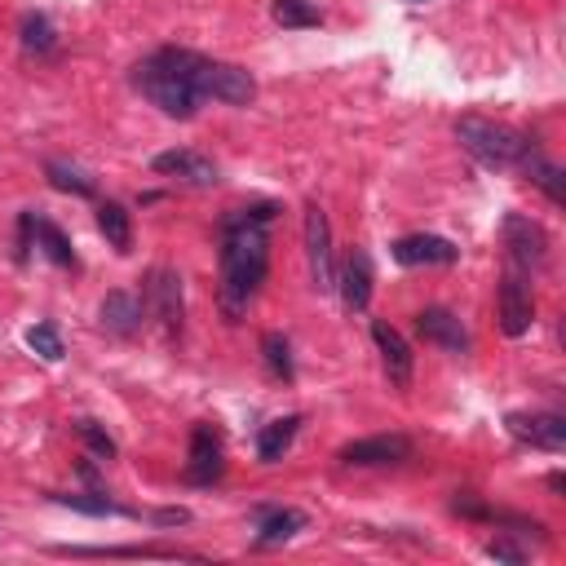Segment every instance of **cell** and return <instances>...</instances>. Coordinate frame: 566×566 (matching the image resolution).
<instances>
[{
	"label": "cell",
	"mask_w": 566,
	"mask_h": 566,
	"mask_svg": "<svg viewBox=\"0 0 566 566\" xmlns=\"http://www.w3.org/2000/svg\"><path fill=\"white\" fill-rule=\"evenodd\" d=\"M279 217V203H248L230 208L217 226V256H221V314L239 323L248 305L256 301L265 274H270V221Z\"/></svg>",
	"instance_id": "cell-1"
},
{
	"label": "cell",
	"mask_w": 566,
	"mask_h": 566,
	"mask_svg": "<svg viewBox=\"0 0 566 566\" xmlns=\"http://www.w3.org/2000/svg\"><path fill=\"white\" fill-rule=\"evenodd\" d=\"M133 88L150 102V106H159L164 115H172V119H190L195 111H199V93H195V84L186 80V66H181V49H172V44H164V49H155L150 57H142L137 66H133Z\"/></svg>",
	"instance_id": "cell-2"
},
{
	"label": "cell",
	"mask_w": 566,
	"mask_h": 566,
	"mask_svg": "<svg viewBox=\"0 0 566 566\" xmlns=\"http://www.w3.org/2000/svg\"><path fill=\"white\" fill-rule=\"evenodd\" d=\"M455 142H460L482 168L509 172V168H517V159H522V150H526L531 137H522V133H513L509 124H495V119H486V115H460V119H455Z\"/></svg>",
	"instance_id": "cell-3"
},
{
	"label": "cell",
	"mask_w": 566,
	"mask_h": 566,
	"mask_svg": "<svg viewBox=\"0 0 566 566\" xmlns=\"http://www.w3.org/2000/svg\"><path fill=\"white\" fill-rule=\"evenodd\" d=\"M181 66H186V80L195 84L199 97H212V102H226V106H248L256 97V80L234 62L181 49Z\"/></svg>",
	"instance_id": "cell-4"
},
{
	"label": "cell",
	"mask_w": 566,
	"mask_h": 566,
	"mask_svg": "<svg viewBox=\"0 0 566 566\" xmlns=\"http://www.w3.org/2000/svg\"><path fill=\"white\" fill-rule=\"evenodd\" d=\"M500 234H504V248H509L513 270H522V274L544 270V261H548V234H544L539 221H531L522 212H504Z\"/></svg>",
	"instance_id": "cell-5"
},
{
	"label": "cell",
	"mask_w": 566,
	"mask_h": 566,
	"mask_svg": "<svg viewBox=\"0 0 566 566\" xmlns=\"http://www.w3.org/2000/svg\"><path fill=\"white\" fill-rule=\"evenodd\" d=\"M142 305L159 318V327L168 336L181 332V318H186V301H181V274L168 270V265H155L146 274V287H142Z\"/></svg>",
	"instance_id": "cell-6"
},
{
	"label": "cell",
	"mask_w": 566,
	"mask_h": 566,
	"mask_svg": "<svg viewBox=\"0 0 566 566\" xmlns=\"http://www.w3.org/2000/svg\"><path fill=\"white\" fill-rule=\"evenodd\" d=\"M305 261H310V283L314 292L336 287V265H332V226L318 203L305 208Z\"/></svg>",
	"instance_id": "cell-7"
},
{
	"label": "cell",
	"mask_w": 566,
	"mask_h": 566,
	"mask_svg": "<svg viewBox=\"0 0 566 566\" xmlns=\"http://www.w3.org/2000/svg\"><path fill=\"white\" fill-rule=\"evenodd\" d=\"M226 473V447H221V429L199 420L190 429V451H186V482L195 486H212Z\"/></svg>",
	"instance_id": "cell-8"
},
{
	"label": "cell",
	"mask_w": 566,
	"mask_h": 566,
	"mask_svg": "<svg viewBox=\"0 0 566 566\" xmlns=\"http://www.w3.org/2000/svg\"><path fill=\"white\" fill-rule=\"evenodd\" d=\"M504 429L535 451H562L566 447V420L557 411H509Z\"/></svg>",
	"instance_id": "cell-9"
},
{
	"label": "cell",
	"mask_w": 566,
	"mask_h": 566,
	"mask_svg": "<svg viewBox=\"0 0 566 566\" xmlns=\"http://www.w3.org/2000/svg\"><path fill=\"white\" fill-rule=\"evenodd\" d=\"M402 460H411L407 433H376V438H358L340 447V464H354V469H380V464H402Z\"/></svg>",
	"instance_id": "cell-10"
},
{
	"label": "cell",
	"mask_w": 566,
	"mask_h": 566,
	"mask_svg": "<svg viewBox=\"0 0 566 566\" xmlns=\"http://www.w3.org/2000/svg\"><path fill=\"white\" fill-rule=\"evenodd\" d=\"M416 332H420V340H429V345H438V349H447V354H469V349H473V336H469V327L460 323V314H451V310H442V305H424V310L416 314Z\"/></svg>",
	"instance_id": "cell-11"
},
{
	"label": "cell",
	"mask_w": 566,
	"mask_h": 566,
	"mask_svg": "<svg viewBox=\"0 0 566 566\" xmlns=\"http://www.w3.org/2000/svg\"><path fill=\"white\" fill-rule=\"evenodd\" d=\"M531 323H535V301H531L526 274L509 270L500 279V332L504 336H522V332H531Z\"/></svg>",
	"instance_id": "cell-12"
},
{
	"label": "cell",
	"mask_w": 566,
	"mask_h": 566,
	"mask_svg": "<svg viewBox=\"0 0 566 566\" xmlns=\"http://www.w3.org/2000/svg\"><path fill=\"white\" fill-rule=\"evenodd\" d=\"M371 340H376V349H380L385 376H389L398 389H407V385H411V367H416V354H411V345L402 340V332H398L389 318H371Z\"/></svg>",
	"instance_id": "cell-13"
},
{
	"label": "cell",
	"mask_w": 566,
	"mask_h": 566,
	"mask_svg": "<svg viewBox=\"0 0 566 566\" xmlns=\"http://www.w3.org/2000/svg\"><path fill=\"white\" fill-rule=\"evenodd\" d=\"M150 168H155L159 177H177V181H190V186H217V177H221L212 159H203L199 150H186V146L159 150V155L150 159Z\"/></svg>",
	"instance_id": "cell-14"
},
{
	"label": "cell",
	"mask_w": 566,
	"mask_h": 566,
	"mask_svg": "<svg viewBox=\"0 0 566 566\" xmlns=\"http://www.w3.org/2000/svg\"><path fill=\"white\" fill-rule=\"evenodd\" d=\"M389 252L407 270H416V265H451L460 256V248L451 239H442V234H402Z\"/></svg>",
	"instance_id": "cell-15"
},
{
	"label": "cell",
	"mask_w": 566,
	"mask_h": 566,
	"mask_svg": "<svg viewBox=\"0 0 566 566\" xmlns=\"http://www.w3.org/2000/svg\"><path fill=\"white\" fill-rule=\"evenodd\" d=\"M336 292H340V305L349 314H363L367 301H371V256L363 248H354L336 274Z\"/></svg>",
	"instance_id": "cell-16"
},
{
	"label": "cell",
	"mask_w": 566,
	"mask_h": 566,
	"mask_svg": "<svg viewBox=\"0 0 566 566\" xmlns=\"http://www.w3.org/2000/svg\"><path fill=\"white\" fill-rule=\"evenodd\" d=\"M252 522H256V548H274V544H287L296 531H305V513L301 509H283V504H256L252 509Z\"/></svg>",
	"instance_id": "cell-17"
},
{
	"label": "cell",
	"mask_w": 566,
	"mask_h": 566,
	"mask_svg": "<svg viewBox=\"0 0 566 566\" xmlns=\"http://www.w3.org/2000/svg\"><path fill=\"white\" fill-rule=\"evenodd\" d=\"M102 327L111 332V336H133L137 327H142V314H146V305H142V296H133V292H124V287H115V292H106L102 296Z\"/></svg>",
	"instance_id": "cell-18"
},
{
	"label": "cell",
	"mask_w": 566,
	"mask_h": 566,
	"mask_svg": "<svg viewBox=\"0 0 566 566\" xmlns=\"http://www.w3.org/2000/svg\"><path fill=\"white\" fill-rule=\"evenodd\" d=\"M53 553H62V557H186V562L199 557V553L159 548V544H106V548H93V544H57Z\"/></svg>",
	"instance_id": "cell-19"
},
{
	"label": "cell",
	"mask_w": 566,
	"mask_h": 566,
	"mask_svg": "<svg viewBox=\"0 0 566 566\" xmlns=\"http://www.w3.org/2000/svg\"><path fill=\"white\" fill-rule=\"evenodd\" d=\"M517 172H526L553 203L566 199V190H562V168L539 150V142H526V150H522V159H517Z\"/></svg>",
	"instance_id": "cell-20"
},
{
	"label": "cell",
	"mask_w": 566,
	"mask_h": 566,
	"mask_svg": "<svg viewBox=\"0 0 566 566\" xmlns=\"http://www.w3.org/2000/svg\"><path fill=\"white\" fill-rule=\"evenodd\" d=\"M296 433H301V416H279V420L261 424V433H256V460H265V464L283 460V451L296 442Z\"/></svg>",
	"instance_id": "cell-21"
},
{
	"label": "cell",
	"mask_w": 566,
	"mask_h": 566,
	"mask_svg": "<svg viewBox=\"0 0 566 566\" xmlns=\"http://www.w3.org/2000/svg\"><path fill=\"white\" fill-rule=\"evenodd\" d=\"M97 230L106 234V243H111L115 252H128V248H133V212H128L119 199L97 203Z\"/></svg>",
	"instance_id": "cell-22"
},
{
	"label": "cell",
	"mask_w": 566,
	"mask_h": 566,
	"mask_svg": "<svg viewBox=\"0 0 566 566\" xmlns=\"http://www.w3.org/2000/svg\"><path fill=\"white\" fill-rule=\"evenodd\" d=\"M35 248L53 261V265H62V270H80V256H75V248H71V239L49 221V217H35Z\"/></svg>",
	"instance_id": "cell-23"
},
{
	"label": "cell",
	"mask_w": 566,
	"mask_h": 566,
	"mask_svg": "<svg viewBox=\"0 0 566 566\" xmlns=\"http://www.w3.org/2000/svg\"><path fill=\"white\" fill-rule=\"evenodd\" d=\"M44 177H49V186H57V190H66V195H80V199H88L97 186H93V177L80 168V164H71V159H49L44 164Z\"/></svg>",
	"instance_id": "cell-24"
},
{
	"label": "cell",
	"mask_w": 566,
	"mask_h": 566,
	"mask_svg": "<svg viewBox=\"0 0 566 566\" xmlns=\"http://www.w3.org/2000/svg\"><path fill=\"white\" fill-rule=\"evenodd\" d=\"M270 18L279 27H287V31H301V27H318L323 22V13H318L314 0H274L270 4Z\"/></svg>",
	"instance_id": "cell-25"
},
{
	"label": "cell",
	"mask_w": 566,
	"mask_h": 566,
	"mask_svg": "<svg viewBox=\"0 0 566 566\" xmlns=\"http://www.w3.org/2000/svg\"><path fill=\"white\" fill-rule=\"evenodd\" d=\"M261 358H265V367H270L279 380H292V376H296V367H292V345H287L283 332H265V336H261Z\"/></svg>",
	"instance_id": "cell-26"
},
{
	"label": "cell",
	"mask_w": 566,
	"mask_h": 566,
	"mask_svg": "<svg viewBox=\"0 0 566 566\" xmlns=\"http://www.w3.org/2000/svg\"><path fill=\"white\" fill-rule=\"evenodd\" d=\"M22 49L27 53H53L57 49V31L44 13H27L22 18Z\"/></svg>",
	"instance_id": "cell-27"
},
{
	"label": "cell",
	"mask_w": 566,
	"mask_h": 566,
	"mask_svg": "<svg viewBox=\"0 0 566 566\" xmlns=\"http://www.w3.org/2000/svg\"><path fill=\"white\" fill-rule=\"evenodd\" d=\"M27 349H35L44 363H57L66 349H62V336H57V327L53 323H35L31 332H27Z\"/></svg>",
	"instance_id": "cell-28"
},
{
	"label": "cell",
	"mask_w": 566,
	"mask_h": 566,
	"mask_svg": "<svg viewBox=\"0 0 566 566\" xmlns=\"http://www.w3.org/2000/svg\"><path fill=\"white\" fill-rule=\"evenodd\" d=\"M75 433L84 438V447L93 451V460H115V451H119V447H115V438H111L97 420H75Z\"/></svg>",
	"instance_id": "cell-29"
},
{
	"label": "cell",
	"mask_w": 566,
	"mask_h": 566,
	"mask_svg": "<svg viewBox=\"0 0 566 566\" xmlns=\"http://www.w3.org/2000/svg\"><path fill=\"white\" fill-rule=\"evenodd\" d=\"M486 557H495V562H509V566H522L531 553L513 539V531H504V535H495V539H486Z\"/></svg>",
	"instance_id": "cell-30"
},
{
	"label": "cell",
	"mask_w": 566,
	"mask_h": 566,
	"mask_svg": "<svg viewBox=\"0 0 566 566\" xmlns=\"http://www.w3.org/2000/svg\"><path fill=\"white\" fill-rule=\"evenodd\" d=\"M150 522H159V526H181V522H190V513L186 509H155V513H146Z\"/></svg>",
	"instance_id": "cell-31"
},
{
	"label": "cell",
	"mask_w": 566,
	"mask_h": 566,
	"mask_svg": "<svg viewBox=\"0 0 566 566\" xmlns=\"http://www.w3.org/2000/svg\"><path fill=\"white\" fill-rule=\"evenodd\" d=\"M548 486L562 495V491H566V478H562V473H548Z\"/></svg>",
	"instance_id": "cell-32"
},
{
	"label": "cell",
	"mask_w": 566,
	"mask_h": 566,
	"mask_svg": "<svg viewBox=\"0 0 566 566\" xmlns=\"http://www.w3.org/2000/svg\"><path fill=\"white\" fill-rule=\"evenodd\" d=\"M407 4H420V0H407Z\"/></svg>",
	"instance_id": "cell-33"
}]
</instances>
